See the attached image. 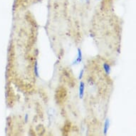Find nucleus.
I'll return each mask as SVG.
<instances>
[{
    "label": "nucleus",
    "instance_id": "f257e3e1",
    "mask_svg": "<svg viewBox=\"0 0 136 136\" xmlns=\"http://www.w3.org/2000/svg\"><path fill=\"white\" fill-rule=\"evenodd\" d=\"M84 89H85V83L81 81L80 83V86H79V97H80V98H83V97Z\"/></svg>",
    "mask_w": 136,
    "mask_h": 136
},
{
    "label": "nucleus",
    "instance_id": "423d86ee",
    "mask_svg": "<svg viewBox=\"0 0 136 136\" xmlns=\"http://www.w3.org/2000/svg\"><path fill=\"white\" fill-rule=\"evenodd\" d=\"M83 69H82L81 71L80 72V75H79V77H78V78H79V79H81V78H82V76H83Z\"/></svg>",
    "mask_w": 136,
    "mask_h": 136
},
{
    "label": "nucleus",
    "instance_id": "0eeeda50",
    "mask_svg": "<svg viewBox=\"0 0 136 136\" xmlns=\"http://www.w3.org/2000/svg\"><path fill=\"white\" fill-rule=\"evenodd\" d=\"M28 120V115L27 114H26V116H25V122H27Z\"/></svg>",
    "mask_w": 136,
    "mask_h": 136
},
{
    "label": "nucleus",
    "instance_id": "f03ea898",
    "mask_svg": "<svg viewBox=\"0 0 136 136\" xmlns=\"http://www.w3.org/2000/svg\"><path fill=\"white\" fill-rule=\"evenodd\" d=\"M109 126H110V120L108 118H107L105 121V125H104V128H103V132H104V135H107V132L108 130Z\"/></svg>",
    "mask_w": 136,
    "mask_h": 136
},
{
    "label": "nucleus",
    "instance_id": "39448f33",
    "mask_svg": "<svg viewBox=\"0 0 136 136\" xmlns=\"http://www.w3.org/2000/svg\"><path fill=\"white\" fill-rule=\"evenodd\" d=\"M34 72H35V75L36 77H39V72H38V66H37V62L35 63L34 64Z\"/></svg>",
    "mask_w": 136,
    "mask_h": 136
},
{
    "label": "nucleus",
    "instance_id": "7ed1b4c3",
    "mask_svg": "<svg viewBox=\"0 0 136 136\" xmlns=\"http://www.w3.org/2000/svg\"><path fill=\"white\" fill-rule=\"evenodd\" d=\"M82 61V53H81V50L80 49H78V58L76 60L75 63L76 64H78L80 62H81Z\"/></svg>",
    "mask_w": 136,
    "mask_h": 136
},
{
    "label": "nucleus",
    "instance_id": "20e7f679",
    "mask_svg": "<svg viewBox=\"0 0 136 136\" xmlns=\"http://www.w3.org/2000/svg\"><path fill=\"white\" fill-rule=\"evenodd\" d=\"M103 68H104V71H106V74H110V65L108 64H103Z\"/></svg>",
    "mask_w": 136,
    "mask_h": 136
}]
</instances>
